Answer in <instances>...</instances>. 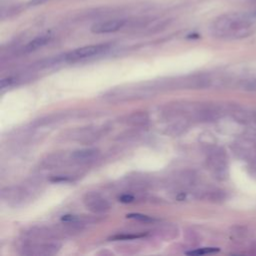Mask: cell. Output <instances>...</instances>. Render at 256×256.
Returning a JSON list of instances; mask_svg holds the SVG:
<instances>
[{"instance_id": "1", "label": "cell", "mask_w": 256, "mask_h": 256, "mask_svg": "<svg viewBox=\"0 0 256 256\" xmlns=\"http://www.w3.org/2000/svg\"><path fill=\"white\" fill-rule=\"evenodd\" d=\"M163 82L157 83L154 82L152 84H144V85H136L129 87H121L110 90L104 95V98L110 102H122L132 99H139L144 97H149L154 95L157 91L163 89Z\"/></svg>"}, {"instance_id": "2", "label": "cell", "mask_w": 256, "mask_h": 256, "mask_svg": "<svg viewBox=\"0 0 256 256\" xmlns=\"http://www.w3.org/2000/svg\"><path fill=\"white\" fill-rule=\"evenodd\" d=\"M251 23L247 18H242L238 15H227L218 19L213 31L220 37H241L246 34Z\"/></svg>"}, {"instance_id": "3", "label": "cell", "mask_w": 256, "mask_h": 256, "mask_svg": "<svg viewBox=\"0 0 256 256\" xmlns=\"http://www.w3.org/2000/svg\"><path fill=\"white\" fill-rule=\"evenodd\" d=\"M60 248V244L56 240L45 241H26L22 246V254L25 255H52L55 254Z\"/></svg>"}, {"instance_id": "4", "label": "cell", "mask_w": 256, "mask_h": 256, "mask_svg": "<svg viewBox=\"0 0 256 256\" xmlns=\"http://www.w3.org/2000/svg\"><path fill=\"white\" fill-rule=\"evenodd\" d=\"M109 46L107 44H95V45H88L83 46L77 49H74L68 53H66L63 57L64 61L67 62H75L82 59H86L92 56L99 55L106 50H108Z\"/></svg>"}, {"instance_id": "5", "label": "cell", "mask_w": 256, "mask_h": 256, "mask_svg": "<svg viewBox=\"0 0 256 256\" xmlns=\"http://www.w3.org/2000/svg\"><path fill=\"white\" fill-rule=\"evenodd\" d=\"M85 207L93 213H104L110 209L109 202L97 192H89L83 198Z\"/></svg>"}, {"instance_id": "6", "label": "cell", "mask_w": 256, "mask_h": 256, "mask_svg": "<svg viewBox=\"0 0 256 256\" xmlns=\"http://www.w3.org/2000/svg\"><path fill=\"white\" fill-rule=\"evenodd\" d=\"M125 21L121 19H114L108 21H101L93 24L91 26V31L95 34H103V33H111L118 31L123 27Z\"/></svg>"}, {"instance_id": "7", "label": "cell", "mask_w": 256, "mask_h": 256, "mask_svg": "<svg viewBox=\"0 0 256 256\" xmlns=\"http://www.w3.org/2000/svg\"><path fill=\"white\" fill-rule=\"evenodd\" d=\"M99 156V150L95 148H87L74 151L71 154V161L78 164H86L89 163Z\"/></svg>"}, {"instance_id": "8", "label": "cell", "mask_w": 256, "mask_h": 256, "mask_svg": "<svg viewBox=\"0 0 256 256\" xmlns=\"http://www.w3.org/2000/svg\"><path fill=\"white\" fill-rule=\"evenodd\" d=\"M208 162L210 165V169L213 171V173L215 175L219 176V175L223 174V172L225 170V159L223 158L221 153H219V152L213 153L209 157Z\"/></svg>"}, {"instance_id": "9", "label": "cell", "mask_w": 256, "mask_h": 256, "mask_svg": "<svg viewBox=\"0 0 256 256\" xmlns=\"http://www.w3.org/2000/svg\"><path fill=\"white\" fill-rule=\"evenodd\" d=\"M50 40H51V36L48 34L38 36V37L34 38L33 40H31L28 44H26V46L23 48V51L25 53L33 52V51L45 46L46 44H48Z\"/></svg>"}, {"instance_id": "10", "label": "cell", "mask_w": 256, "mask_h": 256, "mask_svg": "<svg viewBox=\"0 0 256 256\" xmlns=\"http://www.w3.org/2000/svg\"><path fill=\"white\" fill-rule=\"evenodd\" d=\"M148 122L149 117L145 112H134L126 117V123L132 126H143Z\"/></svg>"}, {"instance_id": "11", "label": "cell", "mask_w": 256, "mask_h": 256, "mask_svg": "<svg viewBox=\"0 0 256 256\" xmlns=\"http://www.w3.org/2000/svg\"><path fill=\"white\" fill-rule=\"evenodd\" d=\"M219 248L216 247H205V248H200V249H196V250H191L186 252L189 255H203V254H208V253H214V252H218Z\"/></svg>"}, {"instance_id": "12", "label": "cell", "mask_w": 256, "mask_h": 256, "mask_svg": "<svg viewBox=\"0 0 256 256\" xmlns=\"http://www.w3.org/2000/svg\"><path fill=\"white\" fill-rule=\"evenodd\" d=\"M127 218L130 219H134L137 221H141V222H153L154 218L149 217L147 215H143V214H138V213H134V214H128Z\"/></svg>"}, {"instance_id": "13", "label": "cell", "mask_w": 256, "mask_h": 256, "mask_svg": "<svg viewBox=\"0 0 256 256\" xmlns=\"http://www.w3.org/2000/svg\"><path fill=\"white\" fill-rule=\"evenodd\" d=\"M143 235H137V234H123V235H115L113 236L111 239H115V240H127V239H135V238H139Z\"/></svg>"}, {"instance_id": "14", "label": "cell", "mask_w": 256, "mask_h": 256, "mask_svg": "<svg viewBox=\"0 0 256 256\" xmlns=\"http://www.w3.org/2000/svg\"><path fill=\"white\" fill-rule=\"evenodd\" d=\"M134 200V196L131 195V194H122L120 197H119V201L122 202V203H130Z\"/></svg>"}, {"instance_id": "15", "label": "cell", "mask_w": 256, "mask_h": 256, "mask_svg": "<svg viewBox=\"0 0 256 256\" xmlns=\"http://www.w3.org/2000/svg\"><path fill=\"white\" fill-rule=\"evenodd\" d=\"M48 0H31L29 2V5L30 6H37V5H40V4H43L45 2H47Z\"/></svg>"}]
</instances>
